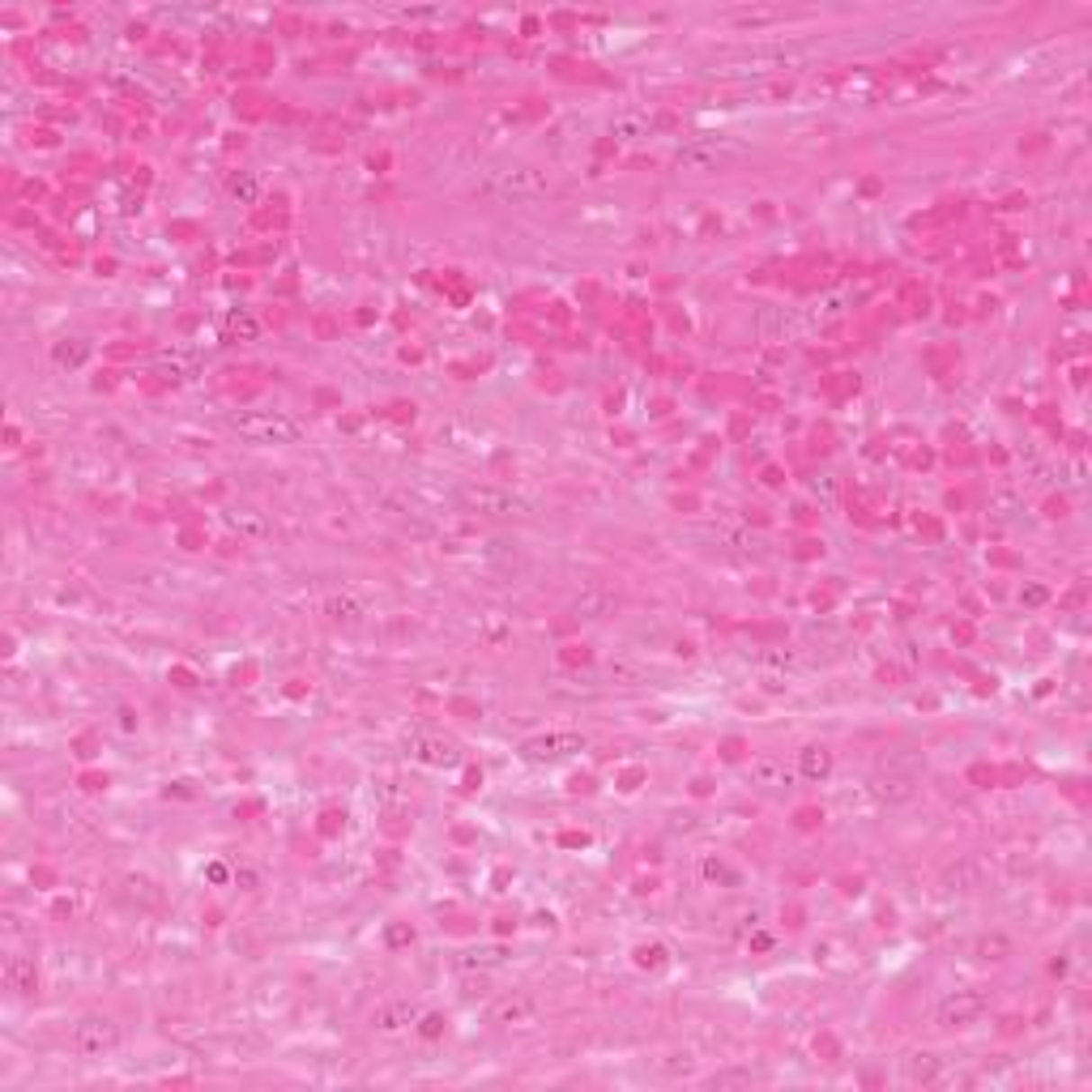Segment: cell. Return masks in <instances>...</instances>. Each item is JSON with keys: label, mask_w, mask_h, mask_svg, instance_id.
Returning <instances> with one entry per match:
<instances>
[{"label": "cell", "mask_w": 1092, "mask_h": 1092, "mask_svg": "<svg viewBox=\"0 0 1092 1092\" xmlns=\"http://www.w3.org/2000/svg\"><path fill=\"white\" fill-rule=\"evenodd\" d=\"M751 154H755L751 141L717 132V137H691V141H683V146L674 149V163L683 167V171H696V176H713V171H730V167L747 163Z\"/></svg>", "instance_id": "1"}, {"label": "cell", "mask_w": 1092, "mask_h": 1092, "mask_svg": "<svg viewBox=\"0 0 1092 1092\" xmlns=\"http://www.w3.org/2000/svg\"><path fill=\"white\" fill-rule=\"evenodd\" d=\"M483 193L495 201H538L551 196V180L534 163H500L483 176Z\"/></svg>", "instance_id": "2"}, {"label": "cell", "mask_w": 1092, "mask_h": 1092, "mask_svg": "<svg viewBox=\"0 0 1092 1092\" xmlns=\"http://www.w3.org/2000/svg\"><path fill=\"white\" fill-rule=\"evenodd\" d=\"M227 423L235 436H244L252 444H299L303 440V427L294 423L291 414H282V410H235Z\"/></svg>", "instance_id": "3"}, {"label": "cell", "mask_w": 1092, "mask_h": 1092, "mask_svg": "<svg viewBox=\"0 0 1092 1092\" xmlns=\"http://www.w3.org/2000/svg\"><path fill=\"white\" fill-rule=\"evenodd\" d=\"M807 60L802 48H781V43H768V48H743L721 56L726 73H772V68H794Z\"/></svg>", "instance_id": "4"}, {"label": "cell", "mask_w": 1092, "mask_h": 1092, "mask_svg": "<svg viewBox=\"0 0 1092 1092\" xmlns=\"http://www.w3.org/2000/svg\"><path fill=\"white\" fill-rule=\"evenodd\" d=\"M68 1045L82 1059H103V1054H112L115 1045H120V1024H115L112 1015H82L73 1024V1033H68Z\"/></svg>", "instance_id": "5"}, {"label": "cell", "mask_w": 1092, "mask_h": 1092, "mask_svg": "<svg viewBox=\"0 0 1092 1092\" xmlns=\"http://www.w3.org/2000/svg\"><path fill=\"white\" fill-rule=\"evenodd\" d=\"M461 504L470 512H478V517H521V512H529V504L521 495H512L504 487H465Z\"/></svg>", "instance_id": "6"}, {"label": "cell", "mask_w": 1092, "mask_h": 1092, "mask_svg": "<svg viewBox=\"0 0 1092 1092\" xmlns=\"http://www.w3.org/2000/svg\"><path fill=\"white\" fill-rule=\"evenodd\" d=\"M990 1007L986 990H956L939 1003V1028H969L981 1020V1011Z\"/></svg>", "instance_id": "7"}, {"label": "cell", "mask_w": 1092, "mask_h": 1092, "mask_svg": "<svg viewBox=\"0 0 1092 1092\" xmlns=\"http://www.w3.org/2000/svg\"><path fill=\"white\" fill-rule=\"evenodd\" d=\"M572 751H585V734L555 730V734H538V738H525L521 743L525 760H564Z\"/></svg>", "instance_id": "8"}, {"label": "cell", "mask_w": 1092, "mask_h": 1092, "mask_svg": "<svg viewBox=\"0 0 1092 1092\" xmlns=\"http://www.w3.org/2000/svg\"><path fill=\"white\" fill-rule=\"evenodd\" d=\"M491 1024L500 1028H534L538 1024V1003L529 995H504L491 1003Z\"/></svg>", "instance_id": "9"}, {"label": "cell", "mask_w": 1092, "mask_h": 1092, "mask_svg": "<svg viewBox=\"0 0 1092 1092\" xmlns=\"http://www.w3.org/2000/svg\"><path fill=\"white\" fill-rule=\"evenodd\" d=\"M751 781L764 785V790H781V785L794 781V768L785 764L781 755H755L751 760Z\"/></svg>", "instance_id": "10"}, {"label": "cell", "mask_w": 1092, "mask_h": 1092, "mask_svg": "<svg viewBox=\"0 0 1092 1092\" xmlns=\"http://www.w3.org/2000/svg\"><path fill=\"white\" fill-rule=\"evenodd\" d=\"M871 794L880 802H888V807H897V802H909L913 794H917V785H913V777H897V772H880L875 781H871Z\"/></svg>", "instance_id": "11"}, {"label": "cell", "mask_w": 1092, "mask_h": 1092, "mask_svg": "<svg viewBox=\"0 0 1092 1092\" xmlns=\"http://www.w3.org/2000/svg\"><path fill=\"white\" fill-rule=\"evenodd\" d=\"M649 132H653V120L645 112H619L610 120V137H619V141H640Z\"/></svg>", "instance_id": "12"}, {"label": "cell", "mask_w": 1092, "mask_h": 1092, "mask_svg": "<svg viewBox=\"0 0 1092 1092\" xmlns=\"http://www.w3.org/2000/svg\"><path fill=\"white\" fill-rule=\"evenodd\" d=\"M504 964V952L500 947H474V952H456L453 956V969H461V973H474V969H500Z\"/></svg>", "instance_id": "13"}, {"label": "cell", "mask_w": 1092, "mask_h": 1092, "mask_svg": "<svg viewBox=\"0 0 1092 1092\" xmlns=\"http://www.w3.org/2000/svg\"><path fill=\"white\" fill-rule=\"evenodd\" d=\"M799 772L807 781H824L832 772V751L828 747H802L799 751Z\"/></svg>", "instance_id": "14"}, {"label": "cell", "mask_w": 1092, "mask_h": 1092, "mask_svg": "<svg viewBox=\"0 0 1092 1092\" xmlns=\"http://www.w3.org/2000/svg\"><path fill=\"white\" fill-rule=\"evenodd\" d=\"M5 981H9V990L14 995H34V961H26V956H14V961L5 964Z\"/></svg>", "instance_id": "15"}, {"label": "cell", "mask_w": 1092, "mask_h": 1092, "mask_svg": "<svg viewBox=\"0 0 1092 1092\" xmlns=\"http://www.w3.org/2000/svg\"><path fill=\"white\" fill-rule=\"evenodd\" d=\"M230 525H235L239 534H248V538H269V534H274L269 521H265L257 508H235V512H230Z\"/></svg>", "instance_id": "16"}, {"label": "cell", "mask_w": 1092, "mask_h": 1092, "mask_svg": "<svg viewBox=\"0 0 1092 1092\" xmlns=\"http://www.w3.org/2000/svg\"><path fill=\"white\" fill-rule=\"evenodd\" d=\"M325 610H329V619H338V623H359L367 615V606L359 598H329Z\"/></svg>", "instance_id": "17"}, {"label": "cell", "mask_w": 1092, "mask_h": 1092, "mask_svg": "<svg viewBox=\"0 0 1092 1092\" xmlns=\"http://www.w3.org/2000/svg\"><path fill=\"white\" fill-rule=\"evenodd\" d=\"M1007 952H1011V943L1003 939V934H981V939H978V956H981V961H1003Z\"/></svg>", "instance_id": "18"}, {"label": "cell", "mask_w": 1092, "mask_h": 1092, "mask_svg": "<svg viewBox=\"0 0 1092 1092\" xmlns=\"http://www.w3.org/2000/svg\"><path fill=\"white\" fill-rule=\"evenodd\" d=\"M423 760L427 764H456V747L453 743H423Z\"/></svg>", "instance_id": "19"}, {"label": "cell", "mask_w": 1092, "mask_h": 1092, "mask_svg": "<svg viewBox=\"0 0 1092 1092\" xmlns=\"http://www.w3.org/2000/svg\"><path fill=\"white\" fill-rule=\"evenodd\" d=\"M402 1020H414V1007H393V1011H384V1015H380V1028H384V1033H397V1028H402Z\"/></svg>", "instance_id": "20"}, {"label": "cell", "mask_w": 1092, "mask_h": 1092, "mask_svg": "<svg viewBox=\"0 0 1092 1092\" xmlns=\"http://www.w3.org/2000/svg\"><path fill=\"white\" fill-rule=\"evenodd\" d=\"M86 355H90L86 346H56V363H65V367H77Z\"/></svg>", "instance_id": "21"}, {"label": "cell", "mask_w": 1092, "mask_h": 1092, "mask_svg": "<svg viewBox=\"0 0 1092 1092\" xmlns=\"http://www.w3.org/2000/svg\"><path fill=\"white\" fill-rule=\"evenodd\" d=\"M230 193L239 196V201H252V196H257V180H252V176H235V180H230Z\"/></svg>", "instance_id": "22"}, {"label": "cell", "mask_w": 1092, "mask_h": 1092, "mask_svg": "<svg viewBox=\"0 0 1092 1092\" xmlns=\"http://www.w3.org/2000/svg\"><path fill=\"white\" fill-rule=\"evenodd\" d=\"M934 1071H939V1062L926 1059V1054H922V1059H917V1062L909 1067V1076H913V1079H934Z\"/></svg>", "instance_id": "23"}, {"label": "cell", "mask_w": 1092, "mask_h": 1092, "mask_svg": "<svg viewBox=\"0 0 1092 1092\" xmlns=\"http://www.w3.org/2000/svg\"><path fill=\"white\" fill-rule=\"evenodd\" d=\"M440 1028H444V1015H427V1020H423V1037H440Z\"/></svg>", "instance_id": "24"}, {"label": "cell", "mask_w": 1092, "mask_h": 1092, "mask_svg": "<svg viewBox=\"0 0 1092 1092\" xmlns=\"http://www.w3.org/2000/svg\"><path fill=\"white\" fill-rule=\"evenodd\" d=\"M636 956H640V964H657L662 961V947H640Z\"/></svg>", "instance_id": "25"}]
</instances>
